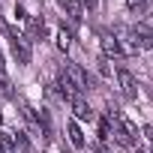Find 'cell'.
Listing matches in <instances>:
<instances>
[{
  "label": "cell",
  "instance_id": "7c38bea8",
  "mask_svg": "<svg viewBox=\"0 0 153 153\" xmlns=\"http://www.w3.org/2000/svg\"><path fill=\"white\" fill-rule=\"evenodd\" d=\"M57 48H60V51H69V48H72V33H69L66 27L57 30Z\"/></svg>",
  "mask_w": 153,
  "mask_h": 153
},
{
  "label": "cell",
  "instance_id": "5bb4252c",
  "mask_svg": "<svg viewBox=\"0 0 153 153\" xmlns=\"http://www.w3.org/2000/svg\"><path fill=\"white\" fill-rule=\"evenodd\" d=\"M15 147H18V150H27V138H24V132H18V138H15Z\"/></svg>",
  "mask_w": 153,
  "mask_h": 153
},
{
  "label": "cell",
  "instance_id": "5b68a950",
  "mask_svg": "<svg viewBox=\"0 0 153 153\" xmlns=\"http://www.w3.org/2000/svg\"><path fill=\"white\" fill-rule=\"evenodd\" d=\"M99 45H102V54H105V60L108 57H123V45L111 36V33H105L102 39H99Z\"/></svg>",
  "mask_w": 153,
  "mask_h": 153
},
{
  "label": "cell",
  "instance_id": "52a82bcc",
  "mask_svg": "<svg viewBox=\"0 0 153 153\" xmlns=\"http://www.w3.org/2000/svg\"><path fill=\"white\" fill-rule=\"evenodd\" d=\"M69 105H72V114L78 117V120H93V117H96V111H93V108H90L81 96H78V99H72Z\"/></svg>",
  "mask_w": 153,
  "mask_h": 153
},
{
  "label": "cell",
  "instance_id": "30bf717a",
  "mask_svg": "<svg viewBox=\"0 0 153 153\" xmlns=\"http://www.w3.org/2000/svg\"><path fill=\"white\" fill-rule=\"evenodd\" d=\"M33 117H36V123H39V129L45 132V138L51 135V114L45 111V108H39V111H33Z\"/></svg>",
  "mask_w": 153,
  "mask_h": 153
},
{
  "label": "cell",
  "instance_id": "4fadbf2b",
  "mask_svg": "<svg viewBox=\"0 0 153 153\" xmlns=\"http://www.w3.org/2000/svg\"><path fill=\"white\" fill-rule=\"evenodd\" d=\"M147 3H150V0H126V6H129L132 12H138V15L147 9Z\"/></svg>",
  "mask_w": 153,
  "mask_h": 153
},
{
  "label": "cell",
  "instance_id": "ac0fdd59",
  "mask_svg": "<svg viewBox=\"0 0 153 153\" xmlns=\"http://www.w3.org/2000/svg\"><path fill=\"white\" fill-rule=\"evenodd\" d=\"M0 72H3V51H0Z\"/></svg>",
  "mask_w": 153,
  "mask_h": 153
},
{
  "label": "cell",
  "instance_id": "7a4b0ae2",
  "mask_svg": "<svg viewBox=\"0 0 153 153\" xmlns=\"http://www.w3.org/2000/svg\"><path fill=\"white\" fill-rule=\"evenodd\" d=\"M63 72L69 75V81H72L75 87H78V93H81V90H90V87H93V78H90V75H87V72H84V69H81L78 63H66V69H63Z\"/></svg>",
  "mask_w": 153,
  "mask_h": 153
},
{
  "label": "cell",
  "instance_id": "8992f818",
  "mask_svg": "<svg viewBox=\"0 0 153 153\" xmlns=\"http://www.w3.org/2000/svg\"><path fill=\"white\" fill-rule=\"evenodd\" d=\"M60 6L66 9V15H69L72 24H81V18H84V6H81V0H60Z\"/></svg>",
  "mask_w": 153,
  "mask_h": 153
},
{
  "label": "cell",
  "instance_id": "6da1fadb",
  "mask_svg": "<svg viewBox=\"0 0 153 153\" xmlns=\"http://www.w3.org/2000/svg\"><path fill=\"white\" fill-rule=\"evenodd\" d=\"M6 36H9V42H12V54H15V60H18L21 66H27L30 57H33V51H30V39H27L24 33H18V30H9Z\"/></svg>",
  "mask_w": 153,
  "mask_h": 153
},
{
  "label": "cell",
  "instance_id": "44dd1931",
  "mask_svg": "<svg viewBox=\"0 0 153 153\" xmlns=\"http://www.w3.org/2000/svg\"><path fill=\"white\" fill-rule=\"evenodd\" d=\"M0 75H3V72H0Z\"/></svg>",
  "mask_w": 153,
  "mask_h": 153
},
{
  "label": "cell",
  "instance_id": "ba28073f",
  "mask_svg": "<svg viewBox=\"0 0 153 153\" xmlns=\"http://www.w3.org/2000/svg\"><path fill=\"white\" fill-rule=\"evenodd\" d=\"M66 135H69V144L72 147H84V132H81V126L75 123V120L66 123Z\"/></svg>",
  "mask_w": 153,
  "mask_h": 153
},
{
  "label": "cell",
  "instance_id": "e0dca14e",
  "mask_svg": "<svg viewBox=\"0 0 153 153\" xmlns=\"http://www.w3.org/2000/svg\"><path fill=\"white\" fill-rule=\"evenodd\" d=\"M93 153H108V147H105V144H96V150H93Z\"/></svg>",
  "mask_w": 153,
  "mask_h": 153
},
{
  "label": "cell",
  "instance_id": "8fae6325",
  "mask_svg": "<svg viewBox=\"0 0 153 153\" xmlns=\"http://www.w3.org/2000/svg\"><path fill=\"white\" fill-rule=\"evenodd\" d=\"M0 150H3V153H12L15 150V135L6 132V129H0Z\"/></svg>",
  "mask_w": 153,
  "mask_h": 153
},
{
  "label": "cell",
  "instance_id": "9c48e42d",
  "mask_svg": "<svg viewBox=\"0 0 153 153\" xmlns=\"http://www.w3.org/2000/svg\"><path fill=\"white\" fill-rule=\"evenodd\" d=\"M24 36H27V39H39V36H45V18H30Z\"/></svg>",
  "mask_w": 153,
  "mask_h": 153
},
{
  "label": "cell",
  "instance_id": "2e32d148",
  "mask_svg": "<svg viewBox=\"0 0 153 153\" xmlns=\"http://www.w3.org/2000/svg\"><path fill=\"white\" fill-rule=\"evenodd\" d=\"M81 6H87V9H90V12H93V9H96V6H99V0H81Z\"/></svg>",
  "mask_w": 153,
  "mask_h": 153
},
{
  "label": "cell",
  "instance_id": "d6986e66",
  "mask_svg": "<svg viewBox=\"0 0 153 153\" xmlns=\"http://www.w3.org/2000/svg\"><path fill=\"white\" fill-rule=\"evenodd\" d=\"M0 123H3V114H0Z\"/></svg>",
  "mask_w": 153,
  "mask_h": 153
},
{
  "label": "cell",
  "instance_id": "7402d4cb",
  "mask_svg": "<svg viewBox=\"0 0 153 153\" xmlns=\"http://www.w3.org/2000/svg\"><path fill=\"white\" fill-rule=\"evenodd\" d=\"M63 153H66V150H63Z\"/></svg>",
  "mask_w": 153,
  "mask_h": 153
},
{
  "label": "cell",
  "instance_id": "3957f363",
  "mask_svg": "<svg viewBox=\"0 0 153 153\" xmlns=\"http://www.w3.org/2000/svg\"><path fill=\"white\" fill-rule=\"evenodd\" d=\"M132 42H135V48L150 51V48H153V30L144 27V24H135V27H132Z\"/></svg>",
  "mask_w": 153,
  "mask_h": 153
},
{
  "label": "cell",
  "instance_id": "9a60e30c",
  "mask_svg": "<svg viewBox=\"0 0 153 153\" xmlns=\"http://www.w3.org/2000/svg\"><path fill=\"white\" fill-rule=\"evenodd\" d=\"M99 72H102V75H111V66H108V60H105V57L99 60Z\"/></svg>",
  "mask_w": 153,
  "mask_h": 153
},
{
  "label": "cell",
  "instance_id": "ffe728a7",
  "mask_svg": "<svg viewBox=\"0 0 153 153\" xmlns=\"http://www.w3.org/2000/svg\"><path fill=\"white\" fill-rule=\"evenodd\" d=\"M0 153H3V150H0Z\"/></svg>",
  "mask_w": 153,
  "mask_h": 153
},
{
  "label": "cell",
  "instance_id": "277c9868",
  "mask_svg": "<svg viewBox=\"0 0 153 153\" xmlns=\"http://www.w3.org/2000/svg\"><path fill=\"white\" fill-rule=\"evenodd\" d=\"M117 84H120V93L123 99H135L138 96V87H135V78L126 72V69H117Z\"/></svg>",
  "mask_w": 153,
  "mask_h": 153
}]
</instances>
